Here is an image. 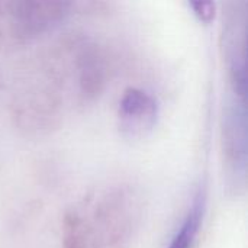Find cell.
Segmentation results:
<instances>
[{
	"instance_id": "7a4b0ae2",
	"label": "cell",
	"mask_w": 248,
	"mask_h": 248,
	"mask_svg": "<svg viewBox=\"0 0 248 248\" xmlns=\"http://www.w3.org/2000/svg\"><path fill=\"white\" fill-rule=\"evenodd\" d=\"M244 99L232 96L228 99L222 116V150L231 187L246 185L247 173V113Z\"/></svg>"
},
{
	"instance_id": "52a82bcc",
	"label": "cell",
	"mask_w": 248,
	"mask_h": 248,
	"mask_svg": "<svg viewBox=\"0 0 248 248\" xmlns=\"http://www.w3.org/2000/svg\"><path fill=\"white\" fill-rule=\"evenodd\" d=\"M195 13V16L203 22V23H211L215 19L217 15V3L214 1H193L189 4Z\"/></svg>"
},
{
	"instance_id": "6da1fadb",
	"label": "cell",
	"mask_w": 248,
	"mask_h": 248,
	"mask_svg": "<svg viewBox=\"0 0 248 248\" xmlns=\"http://www.w3.org/2000/svg\"><path fill=\"white\" fill-rule=\"evenodd\" d=\"M65 1H9L0 3V20L16 39H32L52 31L70 15Z\"/></svg>"
},
{
	"instance_id": "8992f818",
	"label": "cell",
	"mask_w": 248,
	"mask_h": 248,
	"mask_svg": "<svg viewBox=\"0 0 248 248\" xmlns=\"http://www.w3.org/2000/svg\"><path fill=\"white\" fill-rule=\"evenodd\" d=\"M62 248H87L84 221L77 212H68L64 218Z\"/></svg>"
},
{
	"instance_id": "277c9868",
	"label": "cell",
	"mask_w": 248,
	"mask_h": 248,
	"mask_svg": "<svg viewBox=\"0 0 248 248\" xmlns=\"http://www.w3.org/2000/svg\"><path fill=\"white\" fill-rule=\"evenodd\" d=\"M158 102L147 90L129 87L118 106V126L126 140L138 141L153 132L158 121Z\"/></svg>"
},
{
	"instance_id": "3957f363",
	"label": "cell",
	"mask_w": 248,
	"mask_h": 248,
	"mask_svg": "<svg viewBox=\"0 0 248 248\" xmlns=\"http://www.w3.org/2000/svg\"><path fill=\"white\" fill-rule=\"evenodd\" d=\"M246 35L247 3H230L222 26V48L234 94L246 97Z\"/></svg>"
},
{
	"instance_id": "5b68a950",
	"label": "cell",
	"mask_w": 248,
	"mask_h": 248,
	"mask_svg": "<svg viewBox=\"0 0 248 248\" xmlns=\"http://www.w3.org/2000/svg\"><path fill=\"white\" fill-rule=\"evenodd\" d=\"M203 212H205V195L202 190H199L193 199L192 208L189 209L186 218L183 219L182 227L174 234L169 248H192L203 219Z\"/></svg>"
}]
</instances>
